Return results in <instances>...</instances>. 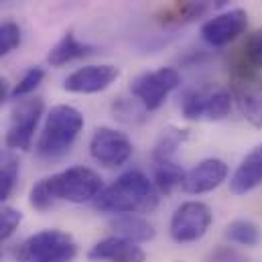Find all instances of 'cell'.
Instances as JSON below:
<instances>
[{"mask_svg":"<svg viewBox=\"0 0 262 262\" xmlns=\"http://www.w3.org/2000/svg\"><path fill=\"white\" fill-rule=\"evenodd\" d=\"M114 116L120 120V122H126V124H140L146 120V114L148 110L140 104L138 98H118L114 102Z\"/></svg>","mask_w":262,"mask_h":262,"instance_id":"44dd1931","label":"cell"},{"mask_svg":"<svg viewBox=\"0 0 262 262\" xmlns=\"http://www.w3.org/2000/svg\"><path fill=\"white\" fill-rule=\"evenodd\" d=\"M152 173H155V181H152L155 187L159 189V193H165V195H171L177 187H181L185 177V171L173 159L152 161Z\"/></svg>","mask_w":262,"mask_h":262,"instance_id":"ac0fdd59","label":"cell"},{"mask_svg":"<svg viewBox=\"0 0 262 262\" xmlns=\"http://www.w3.org/2000/svg\"><path fill=\"white\" fill-rule=\"evenodd\" d=\"M8 98V83L4 77H0V106L4 104V100Z\"/></svg>","mask_w":262,"mask_h":262,"instance_id":"83f0119b","label":"cell"},{"mask_svg":"<svg viewBox=\"0 0 262 262\" xmlns=\"http://www.w3.org/2000/svg\"><path fill=\"white\" fill-rule=\"evenodd\" d=\"M211 222H213V213L207 203L185 201L175 209L169 224V232L177 244H191L207 234Z\"/></svg>","mask_w":262,"mask_h":262,"instance_id":"52a82bcc","label":"cell"},{"mask_svg":"<svg viewBox=\"0 0 262 262\" xmlns=\"http://www.w3.org/2000/svg\"><path fill=\"white\" fill-rule=\"evenodd\" d=\"M18 177V161L10 152H0V203L8 199Z\"/></svg>","mask_w":262,"mask_h":262,"instance_id":"7402d4cb","label":"cell"},{"mask_svg":"<svg viewBox=\"0 0 262 262\" xmlns=\"http://www.w3.org/2000/svg\"><path fill=\"white\" fill-rule=\"evenodd\" d=\"M189 138V130L185 128H177V126H167L161 132L155 150H152V161H161V159H173L175 152L181 148V144Z\"/></svg>","mask_w":262,"mask_h":262,"instance_id":"ffe728a7","label":"cell"},{"mask_svg":"<svg viewBox=\"0 0 262 262\" xmlns=\"http://www.w3.org/2000/svg\"><path fill=\"white\" fill-rule=\"evenodd\" d=\"M234 96L222 85H203L191 90L181 100V112L187 120L217 122L224 120L232 110Z\"/></svg>","mask_w":262,"mask_h":262,"instance_id":"5b68a950","label":"cell"},{"mask_svg":"<svg viewBox=\"0 0 262 262\" xmlns=\"http://www.w3.org/2000/svg\"><path fill=\"white\" fill-rule=\"evenodd\" d=\"M45 102L41 98L20 100L12 110L10 128L6 132V146L14 150H29L39 120L43 116Z\"/></svg>","mask_w":262,"mask_h":262,"instance_id":"9c48e42d","label":"cell"},{"mask_svg":"<svg viewBox=\"0 0 262 262\" xmlns=\"http://www.w3.org/2000/svg\"><path fill=\"white\" fill-rule=\"evenodd\" d=\"M110 228L116 232V236L128 238L132 242H148L155 238V228L148 220L136 215V213H120L110 220Z\"/></svg>","mask_w":262,"mask_h":262,"instance_id":"e0dca14e","label":"cell"},{"mask_svg":"<svg viewBox=\"0 0 262 262\" xmlns=\"http://www.w3.org/2000/svg\"><path fill=\"white\" fill-rule=\"evenodd\" d=\"M228 179V165L222 159H203L183 177L181 189L191 195H201L217 189Z\"/></svg>","mask_w":262,"mask_h":262,"instance_id":"4fadbf2b","label":"cell"},{"mask_svg":"<svg viewBox=\"0 0 262 262\" xmlns=\"http://www.w3.org/2000/svg\"><path fill=\"white\" fill-rule=\"evenodd\" d=\"M88 258L94 262H144L146 252L128 238L108 236L92 246Z\"/></svg>","mask_w":262,"mask_h":262,"instance_id":"5bb4252c","label":"cell"},{"mask_svg":"<svg viewBox=\"0 0 262 262\" xmlns=\"http://www.w3.org/2000/svg\"><path fill=\"white\" fill-rule=\"evenodd\" d=\"M77 256V242L61 230H43L29 236L16 250L18 262H71Z\"/></svg>","mask_w":262,"mask_h":262,"instance_id":"277c9868","label":"cell"},{"mask_svg":"<svg viewBox=\"0 0 262 262\" xmlns=\"http://www.w3.org/2000/svg\"><path fill=\"white\" fill-rule=\"evenodd\" d=\"M92 53H94V47H92V45L81 43V41L73 35V31H67L66 35L55 43V47L49 51L47 61H49V66L61 67V66L71 63V61H75V59L88 57V55H92Z\"/></svg>","mask_w":262,"mask_h":262,"instance_id":"2e32d148","label":"cell"},{"mask_svg":"<svg viewBox=\"0 0 262 262\" xmlns=\"http://www.w3.org/2000/svg\"><path fill=\"white\" fill-rule=\"evenodd\" d=\"M248 27V14L242 8H234L230 12L217 14L203 23L201 27V39L209 47H226L232 41H236Z\"/></svg>","mask_w":262,"mask_h":262,"instance_id":"8fae6325","label":"cell"},{"mask_svg":"<svg viewBox=\"0 0 262 262\" xmlns=\"http://www.w3.org/2000/svg\"><path fill=\"white\" fill-rule=\"evenodd\" d=\"M20 45V27L16 23H2L0 25V57L8 55Z\"/></svg>","mask_w":262,"mask_h":262,"instance_id":"484cf974","label":"cell"},{"mask_svg":"<svg viewBox=\"0 0 262 262\" xmlns=\"http://www.w3.org/2000/svg\"><path fill=\"white\" fill-rule=\"evenodd\" d=\"M20 222H23V213L20 211H16L12 207H2L0 209V242L8 240L16 232Z\"/></svg>","mask_w":262,"mask_h":262,"instance_id":"4316f807","label":"cell"},{"mask_svg":"<svg viewBox=\"0 0 262 262\" xmlns=\"http://www.w3.org/2000/svg\"><path fill=\"white\" fill-rule=\"evenodd\" d=\"M232 96L236 98L242 116L256 128H262V77L254 69L238 66L234 67Z\"/></svg>","mask_w":262,"mask_h":262,"instance_id":"ba28073f","label":"cell"},{"mask_svg":"<svg viewBox=\"0 0 262 262\" xmlns=\"http://www.w3.org/2000/svg\"><path fill=\"white\" fill-rule=\"evenodd\" d=\"M43 77H45V71H43L41 67H31V69L20 77V81L14 85V90L10 92V96H12V98H23V96L33 94V92L39 88V83L43 81Z\"/></svg>","mask_w":262,"mask_h":262,"instance_id":"cb8c5ba5","label":"cell"},{"mask_svg":"<svg viewBox=\"0 0 262 262\" xmlns=\"http://www.w3.org/2000/svg\"><path fill=\"white\" fill-rule=\"evenodd\" d=\"M0 2H6V0H0Z\"/></svg>","mask_w":262,"mask_h":262,"instance_id":"f546056e","label":"cell"},{"mask_svg":"<svg viewBox=\"0 0 262 262\" xmlns=\"http://www.w3.org/2000/svg\"><path fill=\"white\" fill-rule=\"evenodd\" d=\"M211 6H215V8H220V6H224V4H228L230 0H207Z\"/></svg>","mask_w":262,"mask_h":262,"instance_id":"f1b7e54d","label":"cell"},{"mask_svg":"<svg viewBox=\"0 0 262 262\" xmlns=\"http://www.w3.org/2000/svg\"><path fill=\"white\" fill-rule=\"evenodd\" d=\"M120 77L116 66H85L69 73L63 81V90L73 94H98L110 88Z\"/></svg>","mask_w":262,"mask_h":262,"instance_id":"7c38bea8","label":"cell"},{"mask_svg":"<svg viewBox=\"0 0 262 262\" xmlns=\"http://www.w3.org/2000/svg\"><path fill=\"white\" fill-rule=\"evenodd\" d=\"M179 85H181V73L175 67H161V69L138 75L132 81L130 92L134 98L140 100V104L148 112H155L165 104L169 94L175 92Z\"/></svg>","mask_w":262,"mask_h":262,"instance_id":"8992f818","label":"cell"},{"mask_svg":"<svg viewBox=\"0 0 262 262\" xmlns=\"http://www.w3.org/2000/svg\"><path fill=\"white\" fill-rule=\"evenodd\" d=\"M102 177L90 167H69L47 179H41L33 189L29 201L37 211H49L57 201L88 203L102 191Z\"/></svg>","mask_w":262,"mask_h":262,"instance_id":"6da1fadb","label":"cell"},{"mask_svg":"<svg viewBox=\"0 0 262 262\" xmlns=\"http://www.w3.org/2000/svg\"><path fill=\"white\" fill-rule=\"evenodd\" d=\"M224 238L230 244H238V246H246V248H254L258 246L262 240V232L258 228V224H254L252 220H234L226 226Z\"/></svg>","mask_w":262,"mask_h":262,"instance_id":"d6986e66","label":"cell"},{"mask_svg":"<svg viewBox=\"0 0 262 262\" xmlns=\"http://www.w3.org/2000/svg\"><path fill=\"white\" fill-rule=\"evenodd\" d=\"M159 205V189L138 169L126 171L94 199V207L104 213H150Z\"/></svg>","mask_w":262,"mask_h":262,"instance_id":"7a4b0ae2","label":"cell"},{"mask_svg":"<svg viewBox=\"0 0 262 262\" xmlns=\"http://www.w3.org/2000/svg\"><path fill=\"white\" fill-rule=\"evenodd\" d=\"M262 185V144L252 148L230 177V191L234 195H246Z\"/></svg>","mask_w":262,"mask_h":262,"instance_id":"9a60e30c","label":"cell"},{"mask_svg":"<svg viewBox=\"0 0 262 262\" xmlns=\"http://www.w3.org/2000/svg\"><path fill=\"white\" fill-rule=\"evenodd\" d=\"M90 155L96 163L108 169H116L128 163V159L132 157V142L124 132L102 126V128H96L92 134Z\"/></svg>","mask_w":262,"mask_h":262,"instance_id":"30bf717a","label":"cell"},{"mask_svg":"<svg viewBox=\"0 0 262 262\" xmlns=\"http://www.w3.org/2000/svg\"><path fill=\"white\" fill-rule=\"evenodd\" d=\"M242 66L262 69V31L252 33L242 47Z\"/></svg>","mask_w":262,"mask_h":262,"instance_id":"603a6c76","label":"cell"},{"mask_svg":"<svg viewBox=\"0 0 262 262\" xmlns=\"http://www.w3.org/2000/svg\"><path fill=\"white\" fill-rule=\"evenodd\" d=\"M203 262H250V258L240 248H236L232 244H222V246H215L213 250H209Z\"/></svg>","mask_w":262,"mask_h":262,"instance_id":"d4e9b609","label":"cell"},{"mask_svg":"<svg viewBox=\"0 0 262 262\" xmlns=\"http://www.w3.org/2000/svg\"><path fill=\"white\" fill-rule=\"evenodd\" d=\"M83 128V116L77 108L59 104L47 114L43 132L37 140V155L43 159H59L67 155Z\"/></svg>","mask_w":262,"mask_h":262,"instance_id":"3957f363","label":"cell"}]
</instances>
